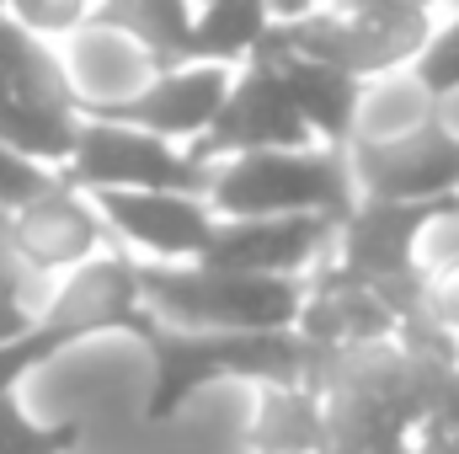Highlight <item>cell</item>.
I'll return each mask as SVG.
<instances>
[{"instance_id": "cell-1", "label": "cell", "mask_w": 459, "mask_h": 454, "mask_svg": "<svg viewBox=\"0 0 459 454\" xmlns=\"http://www.w3.org/2000/svg\"><path fill=\"white\" fill-rule=\"evenodd\" d=\"M459 380V342L428 316L395 337L363 342L316 363L310 390L321 396V454H411L417 428L433 417Z\"/></svg>"}, {"instance_id": "cell-2", "label": "cell", "mask_w": 459, "mask_h": 454, "mask_svg": "<svg viewBox=\"0 0 459 454\" xmlns=\"http://www.w3.org/2000/svg\"><path fill=\"white\" fill-rule=\"evenodd\" d=\"M139 342L150 347V363H155L150 396H144L150 423H171L214 380L310 385L316 374V353L294 332H187V327H166L150 316Z\"/></svg>"}, {"instance_id": "cell-3", "label": "cell", "mask_w": 459, "mask_h": 454, "mask_svg": "<svg viewBox=\"0 0 459 454\" xmlns=\"http://www.w3.org/2000/svg\"><path fill=\"white\" fill-rule=\"evenodd\" d=\"M139 305L187 332H294L305 278H256L204 262H134Z\"/></svg>"}, {"instance_id": "cell-4", "label": "cell", "mask_w": 459, "mask_h": 454, "mask_svg": "<svg viewBox=\"0 0 459 454\" xmlns=\"http://www.w3.org/2000/svg\"><path fill=\"white\" fill-rule=\"evenodd\" d=\"M459 214V198H428V204H390V198H358L337 225L332 267L379 294L401 321L428 316V278L433 267L422 262V235Z\"/></svg>"}, {"instance_id": "cell-5", "label": "cell", "mask_w": 459, "mask_h": 454, "mask_svg": "<svg viewBox=\"0 0 459 454\" xmlns=\"http://www.w3.org/2000/svg\"><path fill=\"white\" fill-rule=\"evenodd\" d=\"M150 310L139 305V284H134V257L108 251L91 257L86 267H75L65 278V289L32 310V327L22 337L0 342V396H16V385L43 369L54 353H65L70 342L97 337V332H144Z\"/></svg>"}, {"instance_id": "cell-6", "label": "cell", "mask_w": 459, "mask_h": 454, "mask_svg": "<svg viewBox=\"0 0 459 454\" xmlns=\"http://www.w3.org/2000/svg\"><path fill=\"white\" fill-rule=\"evenodd\" d=\"M214 220H278V214H321L342 225L358 204L347 150L310 144V150H256L220 161L209 188Z\"/></svg>"}, {"instance_id": "cell-7", "label": "cell", "mask_w": 459, "mask_h": 454, "mask_svg": "<svg viewBox=\"0 0 459 454\" xmlns=\"http://www.w3.org/2000/svg\"><path fill=\"white\" fill-rule=\"evenodd\" d=\"M220 166L193 161L182 144L155 139L144 128H123L102 118H81L75 150L65 161V188L75 193H193L209 198Z\"/></svg>"}, {"instance_id": "cell-8", "label": "cell", "mask_w": 459, "mask_h": 454, "mask_svg": "<svg viewBox=\"0 0 459 454\" xmlns=\"http://www.w3.org/2000/svg\"><path fill=\"white\" fill-rule=\"evenodd\" d=\"M438 16H352V11H310L299 22H273L267 48L332 65L363 86L390 81L395 70H411V59L428 48Z\"/></svg>"}, {"instance_id": "cell-9", "label": "cell", "mask_w": 459, "mask_h": 454, "mask_svg": "<svg viewBox=\"0 0 459 454\" xmlns=\"http://www.w3.org/2000/svg\"><path fill=\"white\" fill-rule=\"evenodd\" d=\"M347 166L358 198H390V204L459 198V134L438 118V108L385 139L358 134L347 144Z\"/></svg>"}, {"instance_id": "cell-10", "label": "cell", "mask_w": 459, "mask_h": 454, "mask_svg": "<svg viewBox=\"0 0 459 454\" xmlns=\"http://www.w3.org/2000/svg\"><path fill=\"white\" fill-rule=\"evenodd\" d=\"M310 144L316 139L294 113L278 70L267 59H246L230 81L225 108L187 144V155L204 161V166H220V161H235V155H256V150H310Z\"/></svg>"}, {"instance_id": "cell-11", "label": "cell", "mask_w": 459, "mask_h": 454, "mask_svg": "<svg viewBox=\"0 0 459 454\" xmlns=\"http://www.w3.org/2000/svg\"><path fill=\"white\" fill-rule=\"evenodd\" d=\"M230 81H235V70H225V65H182V70L150 75L134 97H117V102H81V118L144 128V134L171 139V144L187 150V144L214 123V113L225 108Z\"/></svg>"}, {"instance_id": "cell-12", "label": "cell", "mask_w": 459, "mask_h": 454, "mask_svg": "<svg viewBox=\"0 0 459 454\" xmlns=\"http://www.w3.org/2000/svg\"><path fill=\"white\" fill-rule=\"evenodd\" d=\"M337 246V220L321 214H278V220H214L204 267L256 273V278H305Z\"/></svg>"}, {"instance_id": "cell-13", "label": "cell", "mask_w": 459, "mask_h": 454, "mask_svg": "<svg viewBox=\"0 0 459 454\" xmlns=\"http://www.w3.org/2000/svg\"><path fill=\"white\" fill-rule=\"evenodd\" d=\"M102 225L123 235L144 262H198L214 214L193 193H86Z\"/></svg>"}, {"instance_id": "cell-14", "label": "cell", "mask_w": 459, "mask_h": 454, "mask_svg": "<svg viewBox=\"0 0 459 454\" xmlns=\"http://www.w3.org/2000/svg\"><path fill=\"white\" fill-rule=\"evenodd\" d=\"M102 214H97V204L86 198V193H75V188H54V193H43L38 204H27L22 214H11L5 220V246H11V257L32 273V278H43V273H75V267H86L91 257H97V246H102Z\"/></svg>"}, {"instance_id": "cell-15", "label": "cell", "mask_w": 459, "mask_h": 454, "mask_svg": "<svg viewBox=\"0 0 459 454\" xmlns=\"http://www.w3.org/2000/svg\"><path fill=\"white\" fill-rule=\"evenodd\" d=\"M256 59H267V65L278 70V81H283L294 113H299V123L310 128L316 144L347 150V144L358 139V128H363V97H368L363 81H352V75L332 70V65H316V59L267 48V43L256 48Z\"/></svg>"}, {"instance_id": "cell-16", "label": "cell", "mask_w": 459, "mask_h": 454, "mask_svg": "<svg viewBox=\"0 0 459 454\" xmlns=\"http://www.w3.org/2000/svg\"><path fill=\"white\" fill-rule=\"evenodd\" d=\"M193 0H97L86 27H102L128 38L155 75L187 65V38H193Z\"/></svg>"}, {"instance_id": "cell-17", "label": "cell", "mask_w": 459, "mask_h": 454, "mask_svg": "<svg viewBox=\"0 0 459 454\" xmlns=\"http://www.w3.org/2000/svg\"><path fill=\"white\" fill-rule=\"evenodd\" d=\"M0 97L27 102V108H48V113H75L81 118V97L70 70L59 65V54L27 32L22 22H11L0 11Z\"/></svg>"}, {"instance_id": "cell-18", "label": "cell", "mask_w": 459, "mask_h": 454, "mask_svg": "<svg viewBox=\"0 0 459 454\" xmlns=\"http://www.w3.org/2000/svg\"><path fill=\"white\" fill-rule=\"evenodd\" d=\"M273 32V11L262 0H214L198 5L193 16V38H187V65H225L240 70L246 59H256V48Z\"/></svg>"}, {"instance_id": "cell-19", "label": "cell", "mask_w": 459, "mask_h": 454, "mask_svg": "<svg viewBox=\"0 0 459 454\" xmlns=\"http://www.w3.org/2000/svg\"><path fill=\"white\" fill-rule=\"evenodd\" d=\"M321 396L310 385H262L251 412V454H321Z\"/></svg>"}, {"instance_id": "cell-20", "label": "cell", "mask_w": 459, "mask_h": 454, "mask_svg": "<svg viewBox=\"0 0 459 454\" xmlns=\"http://www.w3.org/2000/svg\"><path fill=\"white\" fill-rule=\"evenodd\" d=\"M65 70H70L81 102H117V97H134V92L155 75L150 59H144L128 38L102 32V27H81L75 59H70Z\"/></svg>"}, {"instance_id": "cell-21", "label": "cell", "mask_w": 459, "mask_h": 454, "mask_svg": "<svg viewBox=\"0 0 459 454\" xmlns=\"http://www.w3.org/2000/svg\"><path fill=\"white\" fill-rule=\"evenodd\" d=\"M75 134H81L75 113H48V108H27V102L0 97V144L38 161V166L65 171V161L75 150Z\"/></svg>"}, {"instance_id": "cell-22", "label": "cell", "mask_w": 459, "mask_h": 454, "mask_svg": "<svg viewBox=\"0 0 459 454\" xmlns=\"http://www.w3.org/2000/svg\"><path fill=\"white\" fill-rule=\"evenodd\" d=\"M75 444V423H32L16 396H0V454H70Z\"/></svg>"}, {"instance_id": "cell-23", "label": "cell", "mask_w": 459, "mask_h": 454, "mask_svg": "<svg viewBox=\"0 0 459 454\" xmlns=\"http://www.w3.org/2000/svg\"><path fill=\"white\" fill-rule=\"evenodd\" d=\"M406 75H411V86H417L428 102H444V97L459 92V11H449V22L433 27L428 48L411 59Z\"/></svg>"}, {"instance_id": "cell-24", "label": "cell", "mask_w": 459, "mask_h": 454, "mask_svg": "<svg viewBox=\"0 0 459 454\" xmlns=\"http://www.w3.org/2000/svg\"><path fill=\"white\" fill-rule=\"evenodd\" d=\"M59 182H65V177H59L54 166H38V161H27V155H16V150L0 144V220L22 214L27 204H38V198L54 193Z\"/></svg>"}, {"instance_id": "cell-25", "label": "cell", "mask_w": 459, "mask_h": 454, "mask_svg": "<svg viewBox=\"0 0 459 454\" xmlns=\"http://www.w3.org/2000/svg\"><path fill=\"white\" fill-rule=\"evenodd\" d=\"M5 16L38 38H54V32H81L91 16V0H5Z\"/></svg>"}, {"instance_id": "cell-26", "label": "cell", "mask_w": 459, "mask_h": 454, "mask_svg": "<svg viewBox=\"0 0 459 454\" xmlns=\"http://www.w3.org/2000/svg\"><path fill=\"white\" fill-rule=\"evenodd\" d=\"M411 454H459V380L444 390V401L433 406V417L417 428Z\"/></svg>"}, {"instance_id": "cell-27", "label": "cell", "mask_w": 459, "mask_h": 454, "mask_svg": "<svg viewBox=\"0 0 459 454\" xmlns=\"http://www.w3.org/2000/svg\"><path fill=\"white\" fill-rule=\"evenodd\" d=\"M428 321L459 342V257L433 267V278H428Z\"/></svg>"}, {"instance_id": "cell-28", "label": "cell", "mask_w": 459, "mask_h": 454, "mask_svg": "<svg viewBox=\"0 0 459 454\" xmlns=\"http://www.w3.org/2000/svg\"><path fill=\"white\" fill-rule=\"evenodd\" d=\"M27 278L32 273H16L11 284H0V342L22 337L32 327V305H27Z\"/></svg>"}, {"instance_id": "cell-29", "label": "cell", "mask_w": 459, "mask_h": 454, "mask_svg": "<svg viewBox=\"0 0 459 454\" xmlns=\"http://www.w3.org/2000/svg\"><path fill=\"white\" fill-rule=\"evenodd\" d=\"M332 11H352V16H438L449 11V0H326Z\"/></svg>"}, {"instance_id": "cell-30", "label": "cell", "mask_w": 459, "mask_h": 454, "mask_svg": "<svg viewBox=\"0 0 459 454\" xmlns=\"http://www.w3.org/2000/svg\"><path fill=\"white\" fill-rule=\"evenodd\" d=\"M198 5H214V0H193V11H198Z\"/></svg>"}, {"instance_id": "cell-31", "label": "cell", "mask_w": 459, "mask_h": 454, "mask_svg": "<svg viewBox=\"0 0 459 454\" xmlns=\"http://www.w3.org/2000/svg\"><path fill=\"white\" fill-rule=\"evenodd\" d=\"M0 230H5V220H0Z\"/></svg>"}]
</instances>
